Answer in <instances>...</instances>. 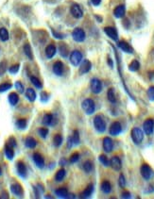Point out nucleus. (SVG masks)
Returning a JSON list of instances; mask_svg holds the SVG:
<instances>
[{
    "label": "nucleus",
    "instance_id": "20e7f679",
    "mask_svg": "<svg viewBox=\"0 0 154 199\" xmlns=\"http://www.w3.org/2000/svg\"><path fill=\"white\" fill-rule=\"evenodd\" d=\"M140 173H141V176H142L143 178L146 179V180L151 179L152 177H153V175H154L153 170L151 169V167L148 164H146V163H144L142 166H141Z\"/></svg>",
    "mask_w": 154,
    "mask_h": 199
},
{
    "label": "nucleus",
    "instance_id": "2f4dec72",
    "mask_svg": "<svg viewBox=\"0 0 154 199\" xmlns=\"http://www.w3.org/2000/svg\"><path fill=\"white\" fill-rule=\"evenodd\" d=\"M65 174H66V172H65V169H62V168L60 169V170L56 173V175H55V179H56V181H58V182L62 181L63 178H65Z\"/></svg>",
    "mask_w": 154,
    "mask_h": 199
},
{
    "label": "nucleus",
    "instance_id": "393cba45",
    "mask_svg": "<svg viewBox=\"0 0 154 199\" xmlns=\"http://www.w3.org/2000/svg\"><path fill=\"white\" fill-rule=\"evenodd\" d=\"M55 194H56L57 196L61 197V198H67L68 195H69V194H68L67 189H66V188H63V187L55 190Z\"/></svg>",
    "mask_w": 154,
    "mask_h": 199
},
{
    "label": "nucleus",
    "instance_id": "680f3d73",
    "mask_svg": "<svg viewBox=\"0 0 154 199\" xmlns=\"http://www.w3.org/2000/svg\"><path fill=\"white\" fill-rule=\"evenodd\" d=\"M2 175V170H1V168H0V176Z\"/></svg>",
    "mask_w": 154,
    "mask_h": 199
},
{
    "label": "nucleus",
    "instance_id": "4d7b16f0",
    "mask_svg": "<svg viewBox=\"0 0 154 199\" xmlns=\"http://www.w3.org/2000/svg\"><path fill=\"white\" fill-rule=\"evenodd\" d=\"M66 163H67V160H66L65 159H61L60 160V163H59V164H60L61 166H65V165H66Z\"/></svg>",
    "mask_w": 154,
    "mask_h": 199
},
{
    "label": "nucleus",
    "instance_id": "864d4df0",
    "mask_svg": "<svg viewBox=\"0 0 154 199\" xmlns=\"http://www.w3.org/2000/svg\"><path fill=\"white\" fill-rule=\"evenodd\" d=\"M9 144L10 146H11V147H16V141H15V139L14 138V137H10V138L9 139V141H8V144Z\"/></svg>",
    "mask_w": 154,
    "mask_h": 199
},
{
    "label": "nucleus",
    "instance_id": "052dcab7",
    "mask_svg": "<svg viewBox=\"0 0 154 199\" xmlns=\"http://www.w3.org/2000/svg\"><path fill=\"white\" fill-rule=\"evenodd\" d=\"M95 18H97V21H98L99 23L102 21V18H101V17H99L98 15H95Z\"/></svg>",
    "mask_w": 154,
    "mask_h": 199
},
{
    "label": "nucleus",
    "instance_id": "2eb2a0df",
    "mask_svg": "<svg viewBox=\"0 0 154 199\" xmlns=\"http://www.w3.org/2000/svg\"><path fill=\"white\" fill-rule=\"evenodd\" d=\"M10 191L11 193H14V195L18 196V197H22L23 194H24V191H23V188L22 186L19 184V183H14L10 185Z\"/></svg>",
    "mask_w": 154,
    "mask_h": 199
},
{
    "label": "nucleus",
    "instance_id": "7c9ffc66",
    "mask_svg": "<svg viewBox=\"0 0 154 199\" xmlns=\"http://www.w3.org/2000/svg\"><path fill=\"white\" fill-rule=\"evenodd\" d=\"M24 52L30 60L33 59V54H32V50H31V46L30 44H26L24 45Z\"/></svg>",
    "mask_w": 154,
    "mask_h": 199
},
{
    "label": "nucleus",
    "instance_id": "bb28decb",
    "mask_svg": "<svg viewBox=\"0 0 154 199\" xmlns=\"http://www.w3.org/2000/svg\"><path fill=\"white\" fill-rule=\"evenodd\" d=\"M5 155L8 158V159L11 160L14 157V147L10 146L9 144H6L5 146Z\"/></svg>",
    "mask_w": 154,
    "mask_h": 199
},
{
    "label": "nucleus",
    "instance_id": "0eeeda50",
    "mask_svg": "<svg viewBox=\"0 0 154 199\" xmlns=\"http://www.w3.org/2000/svg\"><path fill=\"white\" fill-rule=\"evenodd\" d=\"M70 12L72 16L76 19H81L83 16V10L79 4H73L70 7Z\"/></svg>",
    "mask_w": 154,
    "mask_h": 199
},
{
    "label": "nucleus",
    "instance_id": "a878e982",
    "mask_svg": "<svg viewBox=\"0 0 154 199\" xmlns=\"http://www.w3.org/2000/svg\"><path fill=\"white\" fill-rule=\"evenodd\" d=\"M59 52H60V55H61L62 58H67V57H68V54H69L68 47H67L65 44H61L59 45Z\"/></svg>",
    "mask_w": 154,
    "mask_h": 199
},
{
    "label": "nucleus",
    "instance_id": "5701e85b",
    "mask_svg": "<svg viewBox=\"0 0 154 199\" xmlns=\"http://www.w3.org/2000/svg\"><path fill=\"white\" fill-rule=\"evenodd\" d=\"M53 121H54V117L50 113H46L43 117V124L45 126H52Z\"/></svg>",
    "mask_w": 154,
    "mask_h": 199
},
{
    "label": "nucleus",
    "instance_id": "13d9d810",
    "mask_svg": "<svg viewBox=\"0 0 154 199\" xmlns=\"http://www.w3.org/2000/svg\"><path fill=\"white\" fill-rule=\"evenodd\" d=\"M67 144H68V147H72V145L74 144H73V140H72V137H69L68 138V141H67Z\"/></svg>",
    "mask_w": 154,
    "mask_h": 199
},
{
    "label": "nucleus",
    "instance_id": "ea45409f",
    "mask_svg": "<svg viewBox=\"0 0 154 199\" xmlns=\"http://www.w3.org/2000/svg\"><path fill=\"white\" fill-rule=\"evenodd\" d=\"M27 120L26 119H19L17 120L16 122V127L19 128V129H25L27 128Z\"/></svg>",
    "mask_w": 154,
    "mask_h": 199
},
{
    "label": "nucleus",
    "instance_id": "58836bf2",
    "mask_svg": "<svg viewBox=\"0 0 154 199\" xmlns=\"http://www.w3.org/2000/svg\"><path fill=\"white\" fill-rule=\"evenodd\" d=\"M99 161H100V163L105 166V167H108L110 165V160L108 159V158L105 156V155H100L99 158H98Z\"/></svg>",
    "mask_w": 154,
    "mask_h": 199
},
{
    "label": "nucleus",
    "instance_id": "7ed1b4c3",
    "mask_svg": "<svg viewBox=\"0 0 154 199\" xmlns=\"http://www.w3.org/2000/svg\"><path fill=\"white\" fill-rule=\"evenodd\" d=\"M82 109H84L85 113L88 114V115H91L95 113L96 110V105H95V102L93 99L91 98H87L85 100H83L82 102Z\"/></svg>",
    "mask_w": 154,
    "mask_h": 199
},
{
    "label": "nucleus",
    "instance_id": "412c9836",
    "mask_svg": "<svg viewBox=\"0 0 154 199\" xmlns=\"http://www.w3.org/2000/svg\"><path fill=\"white\" fill-rule=\"evenodd\" d=\"M126 8L124 5H118L116 8L113 10V15L116 18H122L125 15Z\"/></svg>",
    "mask_w": 154,
    "mask_h": 199
},
{
    "label": "nucleus",
    "instance_id": "a18cd8bd",
    "mask_svg": "<svg viewBox=\"0 0 154 199\" xmlns=\"http://www.w3.org/2000/svg\"><path fill=\"white\" fill-rule=\"evenodd\" d=\"M147 94H148V96L149 100L154 101V86H150L149 87L148 92H147Z\"/></svg>",
    "mask_w": 154,
    "mask_h": 199
},
{
    "label": "nucleus",
    "instance_id": "6ab92c4d",
    "mask_svg": "<svg viewBox=\"0 0 154 199\" xmlns=\"http://www.w3.org/2000/svg\"><path fill=\"white\" fill-rule=\"evenodd\" d=\"M63 69H65V66H63V63L61 61H56V63L53 64V73L56 75V76H62L63 74Z\"/></svg>",
    "mask_w": 154,
    "mask_h": 199
},
{
    "label": "nucleus",
    "instance_id": "ddd939ff",
    "mask_svg": "<svg viewBox=\"0 0 154 199\" xmlns=\"http://www.w3.org/2000/svg\"><path fill=\"white\" fill-rule=\"evenodd\" d=\"M32 159H33L35 165L38 168L43 169L45 167V159H44L43 156L40 153H34L33 156H32Z\"/></svg>",
    "mask_w": 154,
    "mask_h": 199
},
{
    "label": "nucleus",
    "instance_id": "423d86ee",
    "mask_svg": "<svg viewBox=\"0 0 154 199\" xmlns=\"http://www.w3.org/2000/svg\"><path fill=\"white\" fill-rule=\"evenodd\" d=\"M82 60V54L79 50H74L70 54V63L73 66H79Z\"/></svg>",
    "mask_w": 154,
    "mask_h": 199
},
{
    "label": "nucleus",
    "instance_id": "4468645a",
    "mask_svg": "<svg viewBox=\"0 0 154 199\" xmlns=\"http://www.w3.org/2000/svg\"><path fill=\"white\" fill-rule=\"evenodd\" d=\"M102 145H103V149L106 153H110L113 151V140L110 138V137H105L103 139V143H102Z\"/></svg>",
    "mask_w": 154,
    "mask_h": 199
},
{
    "label": "nucleus",
    "instance_id": "f704fd0d",
    "mask_svg": "<svg viewBox=\"0 0 154 199\" xmlns=\"http://www.w3.org/2000/svg\"><path fill=\"white\" fill-rule=\"evenodd\" d=\"M139 68H140V63L137 59H133L129 65V70L132 72H136L139 70Z\"/></svg>",
    "mask_w": 154,
    "mask_h": 199
},
{
    "label": "nucleus",
    "instance_id": "c03bdc74",
    "mask_svg": "<svg viewBox=\"0 0 154 199\" xmlns=\"http://www.w3.org/2000/svg\"><path fill=\"white\" fill-rule=\"evenodd\" d=\"M7 70V61L3 60L0 63V76H3Z\"/></svg>",
    "mask_w": 154,
    "mask_h": 199
},
{
    "label": "nucleus",
    "instance_id": "49530a36",
    "mask_svg": "<svg viewBox=\"0 0 154 199\" xmlns=\"http://www.w3.org/2000/svg\"><path fill=\"white\" fill-rule=\"evenodd\" d=\"M19 68H20V65L19 64H14V65H12L10 67L9 69V72L12 75H14V74H17L18 71H19Z\"/></svg>",
    "mask_w": 154,
    "mask_h": 199
},
{
    "label": "nucleus",
    "instance_id": "b1692460",
    "mask_svg": "<svg viewBox=\"0 0 154 199\" xmlns=\"http://www.w3.org/2000/svg\"><path fill=\"white\" fill-rule=\"evenodd\" d=\"M100 188H101V191L103 192L104 193H106V194H108V193H110L112 192V185L107 180H105V181H103L101 183Z\"/></svg>",
    "mask_w": 154,
    "mask_h": 199
},
{
    "label": "nucleus",
    "instance_id": "cd10ccee",
    "mask_svg": "<svg viewBox=\"0 0 154 199\" xmlns=\"http://www.w3.org/2000/svg\"><path fill=\"white\" fill-rule=\"evenodd\" d=\"M26 97H27L30 102H34L36 100V93L33 89L28 88L26 91Z\"/></svg>",
    "mask_w": 154,
    "mask_h": 199
},
{
    "label": "nucleus",
    "instance_id": "f03ea898",
    "mask_svg": "<svg viewBox=\"0 0 154 199\" xmlns=\"http://www.w3.org/2000/svg\"><path fill=\"white\" fill-rule=\"evenodd\" d=\"M131 137L132 140L135 144H140L144 140V132L143 130L139 128H134L132 129L131 132Z\"/></svg>",
    "mask_w": 154,
    "mask_h": 199
},
{
    "label": "nucleus",
    "instance_id": "f8f14e48",
    "mask_svg": "<svg viewBox=\"0 0 154 199\" xmlns=\"http://www.w3.org/2000/svg\"><path fill=\"white\" fill-rule=\"evenodd\" d=\"M110 165L114 171H120L122 168V163H121V159H119V157L117 156L113 157L110 160Z\"/></svg>",
    "mask_w": 154,
    "mask_h": 199
},
{
    "label": "nucleus",
    "instance_id": "6e6552de",
    "mask_svg": "<svg viewBox=\"0 0 154 199\" xmlns=\"http://www.w3.org/2000/svg\"><path fill=\"white\" fill-rule=\"evenodd\" d=\"M90 86H91L92 92L96 94H99L102 91V82L97 78H94L91 79V81H90Z\"/></svg>",
    "mask_w": 154,
    "mask_h": 199
},
{
    "label": "nucleus",
    "instance_id": "de8ad7c7",
    "mask_svg": "<svg viewBox=\"0 0 154 199\" xmlns=\"http://www.w3.org/2000/svg\"><path fill=\"white\" fill-rule=\"evenodd\" d=\"M49 100V94L46 92H42L41 93V101L43 103H46Z\"/></svg>",
    "mask_w": 154,
    "mask_h": 199
},
{
    "label": "nucleus",
    "instance_id": "8fccbe9b",
    "mask_svg": "<svg viewBox=\"0 0 154 199\" xmlns=\"http://www.w3.org/2000/svg\"><path fill=\"white\" fill-rule=\"evenodd\" d=\"M79 159H80V154L79 153H74L70 157V163H76Z\"/></svg>",
    "mask_w": 154,
    "mask_h": 199
},
{
    "label": "nucleus",
    "instance_id": "9b49d317",
    "mask_svg": "<svg viewBox=\"0 0 154 199\" xmlns=\"http://www.w3.org/2000/svg\"><path fill=\"white\" fill-rule=\"evenodd\" d=\"M109 132L113 136L119 135L122 132V126H121V124L119 122H113L112 125H111Z\"/></svg>",
    "mask_w": 154,
    "mask_h": 199
},
{
    "label": "nucleus",
    "instance_id": "4be33fe9",
    "mask_svg": "<svg viewBox=\"0 0 154 199\" xmlns=\"http://www.w3.org/2000/svg\"><path fill=\"white\" fill-rule=\"evenodd\" d=\"M93 192H94V185L90 184V185H88V187L81 193V198H88L93 194Z\"/></svg>",
    "mask_w": 154,
    "mask_h": 199
},
{
    "label": "nucleus",
    "instance_id": "f257e3e1",
    "mask_svg": "<svg viewBox=\"0 0 154 199\" xmlns=\"http://www.w3.org/2000/svg\"><path fill=\"white\" fill-rule=\"evenodd\" d=\"M93 124H94V127L97 132L103 133L106 130V122L101 115H97L94 118Z\"/></svg>",
    "mask_w": 154,
    "mask_h": 199
},
{
    "label": "nucleus",
    "instance_id": "c85d7f7f",
    "mask_svg": "<svg viewBox=\"0 0 154 199\" xmlns=\"http://www.w3.org/2000/svg\"><path fill=\"white\" fill-rule=\"evenodd\" d=\"M25 145L27 146L28 148H30V149H33L36 147L37 145V142L34 138H32V137H28L27 139H26L25 141Z\"/></svg>",
    "mask_w": 154,
    "mask_h": 199
},
{
    "label": "nucleus",
    "instance_id": "bf43d9fd",
    "mask_svg": "<svg viewBox=\"0 0 154 199\" xmlns=\"http://www.w3.org/2000/svg\"><path fill=\"white\" fill-rule=\"evenodd\" d=\"M108 63H109V65L111 66V68H113V60H112L110 58H108Z\"/></svg>",
    "mask_w": 154,
    "mask_h": 199
},
{
    "label": "nucleus",
    "instance_id": "3c124183",
    "mask_svg": "<svg viewBox=\"0 0 154 199\" xmlns=\"http://www.w3.org/2000/svg\"><path fill=\"white\" fill-rule=\"evenodd\" d=\"M51 31H52V34H53V36L55 37L56 39L61 40V39H63V38H65V34H61V33L56 32V31H55L54 29H51Z\"/></svg>",
    "mask_w": 154,
    "mask_h": 199
},
{
    "label": "nucleus",
    "instance_id": "473e14b6",
    "mask_svg": "<svg viewBox=\"0 0 154 199\" xmlns=\"http://www.w3.org/2000/svg\"><path fill=\"white\" fill-rule=\"evenodd\" d=\"M9 38H10V36H9L8 30L5 28L0 29V40H1L2 42H6L9 40Z\"/></svg>",
    "mask_w": 154,
    "mask_h": 199
},
{
    "label": "nucleus",
    "instance_id": "09e8293b",
    "mask_svg": "<svg viewBox=\"0 0 154 199\" xmlns=\"http://www.w3.org/2000/svg\"><path fill=\"white\" fill-rule=\"evenodd\" d=\"M118 184H119V186H120V188H125V186H126V178H125V177L122 175V174L119 176Z\"/></svg>",
    "mask_w": 154,
    "mask_h": 199
},
{
    "label": "nucleus",
    "instance_id": "e433bc0d",
    "mask_svg": "<svg viewBox=\"0 0 154 199\" xmlns=\"http://www.w3.org/2000/svg\"><path fill=\"white\" fill-rule=\"evenodd\" d=\"M30 81H31V83L36 87V88H38V89H42L43 88V84H42V82L40 81V79L39 78H37L36 77H30Z\"/></svg>",
    "mask_w": 154,
    "mask_h": 199
},
{
    "label": "nucleus",
    "instance_id": "39448f33",
    "mask_svg": "<svg viewBox=\"0 0 154 199\" xmlns=\"http://www.w3.org/2000/svg\"><path fill=\"white\" fill-rule=\"evenodd\" d=\"M72 37H73L74 41H76L77 43H82L86 38V34L82 29L76 28L72 32Z\"/></svg>",
    "mask_w": 154,
    "mask_h": 199
},
{
    "label": "nucleus",
    "instance_id": "c756f323",
    "mask_svg": "<svg viewBox=\"0 0 154 199\" xmlns=\"http://www.w3.org/2000/svg\"><path fill=\"white\" fill-rule=\"evenodd\" d=\"M19 101V96L16 93H11L9 95V102L11 106H15Z\"/></svg>",
    "mask_w": 154,
    "mask_h": 199
},
{
    "label": "nucleus",
    "instance_id": "a19ab883",
    "mask_svg": "<svg viewBox=\"0 0 154 199\" xmlns=\"http://www.w3.org/2000/svg\"><path fill=\"white\" fill-rule=\"evenodd\" d=\"M72 140H73V144L75 145H78L80 144V134L78 130H74L73 131V135H72Z\"/></svg>",
    "mask_w": 154,
    "mask_h": 199
},
{
    "label": "nucleus",
    "instance_id": "6e6d98bb",
    "mask_svg": "<svg viewBox=\"0 0 154 199\" xmlns=\"http://www.w3.org/2000/svg\"><path fill=\"white\" fill-rule=\"evenodd\" d=\"M91 3L94 6H99L100 3H101V0H91Z\"/></svg>",
    "mask_w": 154,
    "mask_h": 199
},
{
    "label": "nucleus",
    "instance_id": "aec40b11",
    "mask_svg": "<svg viewBox=\"0 0 154 199\" xmlns=\"http://www.w3.org/2000/svg\"><path fill=\"white\" fill-rule=\"evenodd\" d=\"M57 52V48L54 44H49L45 47V56L47 59H52Z\"/></svg>",
    "mask_w": 154,
    "mask_h": 199
},
{
    "label": "nucleus",
    "instance_id": "f3484780",
    "mask_svg": "<svg viewBox=\"0 0 154 199\" xmlns=\"http://www.w3.org/2000/svg\"><path fill=\"white\" fill-rule=\"evenodd\" d=\"M117 46L121 49V50L125 53L128 54H132L133 53V48L131 46V44H129L127 42L125 41H120L117 43Z\"/></svg>",
    "mask_w": 154,
    "mask_h": 199
},
{
    "label": "nucleus",
    "instance_id": "1a4fd4ad",
    "mask_svg": "<svg viewBox=\"0 0 154 199\" xmlns=\"http://www.w3.org/2000/svg\"><path fill=\"white\" fill-rule=\"evenodd\" d=\"M143 129L147 135H151L154 130V121L152 119H147L143 124Z\"/></svg>",
    "mask_w": 154,
    "mask_h": 199
},
{
    "label": "nucleus",
    "instance_id": "a211bd4d",
    "mask_svg": "<svg viewBox=\"0 0 154 199\" xmlns=\"http://www.w3.org/2000/svg\"><path fill=\"white\" fill-rule=\"evenodd\" d=\"M16 169H17L18 175L21 178H27V167H26V165L23 161H18L17 164H16Z\"/></svg>",
    "mask_w": 154,
    "mask_h": 199
},
{
    "label": "nucleus",
    "instance_id": "603ef678",
    "mask_svg": "<svg viewBox=\"0 0 154 199\" xmlns=\"http://www.w3.org/2000/svg\"><path fill=\"white\" fill-rule=\"evenodd\" d=\"M15 88L16 90L20 93V94H23L24 93V85L20 82V81H16L15 82Z\"/></svg>",
    "mask_w": 154,
    "mask_h": 199
},
{
    "label": "nucleus",
    "instance_id": "dca6fc26",
    "mask_svg": "<svg viewBox=\"0 0 154 199\" xmlns=\"http://www.w3.org/2000/svg\"><path fill=\"white\" fill-rule=\"evenodd\" d=\"M92 68V63L91 61L88 59H84L83 61H81V66H80V74L81 75H84L86 73H88Z\"/></svg>",
    "mask_w": 154,
    "mask_h": 199
},
{
    "label": "nucleus",
    "instance_id": "c9c22d12",
    "mask_svg": "<svg viewBox=\"0 0 154 199\" xmlns=\"http://www.w3.org/2000/svg\"><path fill=\"white\" fill-rule=\"evenodd\" d=\"M83 170L88 174L91 173L94 170V165H93V163H91V161H90V160L85 161V163H83Z\"/></svg>",
    "mask_w": 154,
    "mask_h": 199
},
{
    "label": "nucleus",
    "instance_id": "79ce46f5",
    "mask_svg": "<svg viewBox=\"0 0 154 199\" xmlns=\"http://www.w3.org/2000/svg\"><path fill=\"white\" fill-rule=\"evenodd\" d=\"M12 87V85L10 83H2L0 84V93H4L7 92L8 90H10Z\"/></svg>",
    "mask_w": 154,
    "mask_h": 199
},
{
    "label": "nucleus",
    "instance_id": "4c0bfd02",
    "mask_svg": "<svg viewBox=\"0 0 154 199\" xmlns=\"http://www.w3.org/2000/svg\"><path fill=\"white\" fill-rule=\"evenodd\" d=\"M53 143L56 147H60L62 144V136L61 134H56L53 139Z\"/></svg>",
    "mask_w": 154,
    "mask_h": 199
},
{
    "label": "nucleus",
    "instance_id": "37998d69",
    "mask_svg": "<svg viewBox=\"0 0 154 199\" xmlns=\"http://www.w3.org/2000/svg\"><path fill=\"white\" fill-rule=\"evenodd\" d=\"M38 133H39V135L42 137V138L45 139L46 136L48 135V129L46 128H41L38 129Z\"/></svg>",
    "mask_w": 154,
    "mask_h": 199
},
{
    "label": "nucleus",
    "instance_id": "72a5a7b5",
    "mask_svg": "<svg viewBox=\"0 0 154 199\" xmlns=\"http://www.w3.org/2000/svg\"><path fill=\"white\" fill-rule=\"evenodd\" d=\"M107 97H108V100L114 104L115 102H116V97H115V94H114V90L113 88L109 89L108 90V93H107Z\"/></svg>",
    "mask_w": 154,
    "mask_h": 199
},
{
    "label": "nucleus",
    "instance_id": "9d476101",
    "mask_svg": "<svg viewBox=\"0 0 154 199\" xmlns=\"http://www.w3.org/2000/svg\"><path fill=\"white\" fill-rule=\"evenodd\" d=\"M104 32L106 33V35L111 38L112 40L117 42L118 41V33H117V30L115 29L113 27H106L104 28Z\"/></svg>",
    "mask_w": 154,
    "mask_h": 199
},
{
    "label": "nucleus",
    "instance_id": "5fc2aeb1",
    "mask_svg": "<svg viewBox=\"0 0 154 199\" xmlns=\"http://www.w3.org/2000/svg\"><path fill=\"white\" fill-rule=\"evenodd\" d=\"M122 198H131V193L129 192H124L121 195Z\"/></svg>",
    "mask_w": 154,
    "mask_h": 199
}]
</instances>
